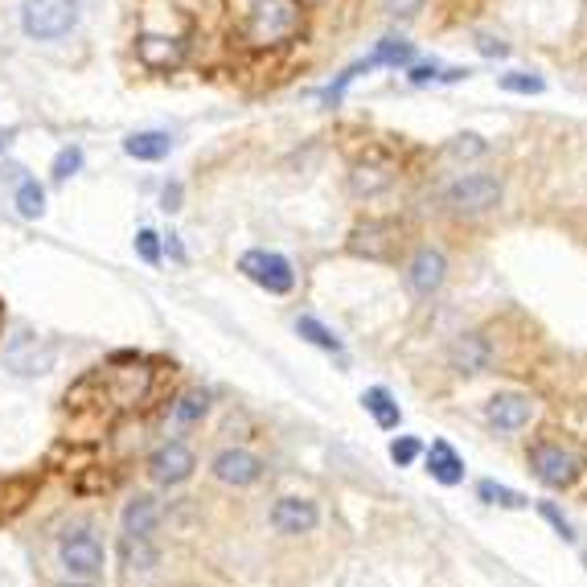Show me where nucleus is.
I'll use <instances>...</instances> for the list:
<instances>
[{"mask_svg":"<svg viewBox=\"0 0 587 587\" xmlns=\"http://www.w3.org/2000/svg\"><path fill=\"white\" fill-rule=\"evenodd\" d=\"M300 29V0H251L247 9V42L276 46Z\"/></svg>","mask_w":587,"mask_h":587,"instance_id":"1","label":"nucleus"},{"mask_svg":"<svg viewBox=\"0 0 587 587\" xmlns=\"http://www.w3.org/2000/svg\"><path fill=\"white\" fill-rule=\"evenodd\" d=\"M501 181L493 173H460L448 189H444V210L456 214V218H481L489 210L501 206Z\"/></svg>","mask_w":587,"mask_h":587,"instance_id":"2","label":"nucleus"},{"mask_svg":"<svg viewBox=\"0 0 587 587\" xmlns=\"http://www.w3.org/2000/svg\"><path fill=\"white\" fill-rule=\"evenodd\" d=\"M78 25V0H25L21 29L33 42H58Z\"/></svg>","mask_w":587,"mask_h":587,"instance_id":"3","label":"nucleus"},{"mask_svg":"<svg viewBox=\"0 0 587 587\" xmlns=\"http://www.w3.org/2000/svg\"><path fill=\"white\" fill-rule=\"evenodd\" d=\"M58 362V345L50 337H37V333H13L5 345V366L21 378H37V374H50Z\"/></svg>","mask_w":587,"mask_h":587,"instance_id":"4","label":"nucleus"},{"mask_svg":"<svg viewBox=\"0 0 587 587\" xmlns=\"http://www.w3.org/2000/svg\"><path fill=\"white\" fill-rule=\"evenodd\" d=\"M58 559L74 579H95L103 571V542L95 538L91 526H74L58 542Z\"/></svg>","mask_w":587,"mask_h":587,"instance_id":"5","label":"nucleus"},{"mask_svg":"<svg viewBox=\"0 0 587 587\" xmlns=\"http://www.w3.org/2000/svg\"><path fill=\"white\" fill-rule=\"evenodd\" d=\"M349 251L362 259H395L403 251V226L390 218H370L362 226H354L349 234Z\"/></svg>","mask_w":587,"mask_h":587,"instance_id":"6","label":"nucleus"},{"mask_svg":"<svg viewBox=\"0 0 587 587\" xmlns=\"http://www.w3.org/2000/svg\"><path fill=\"white\" fill-rule=\"evenodd\" d=\"M239 271H243L247 280H255L259 288H267L271 296H284V292L296 288L292 263H288L284 255H276V251H247V255L239 259Z\"/></svg>","mask_w":587,"mask_h":587,"instance_id":"7","label":"nucleus"},{"mask_svg":"<svg viewBox=\"0 0 587 587\" xmlns=\"http://www.w3.org/2000/svg\"><path fill=\"white\" fill-rule=\"evenodd\" d=\"M395 177H399V165L390 161V156L366 152L362 161L349 165V193H354V198H378V193L395 185Z\"/></svg>","mask_w":587,"mask_h":587,"instance_id":"8","label":"nucleus"},{"mask_svg":"<svg viewBox=\"0 0 587 587\" xmlns=\"http://www.w3.org/2000/svg\"><path fill=\"white\" fill-rule=\"evenodd\" d=\"M530 468L538 473V481H546L551 489H567L579 477V456L567 452L563 444H534L530 448Z\"/></svg>","mask_w":587,"mask_h":587,"instance_id":"9","label":"nucleus"},{"mask_svg":"<svg viewBox=\"0 0 587 587\" xmlns=\"http://www.w3.org/2000/svg\"><path fill=\"white\" fill-rule=\"evenodd\" d=\"M444 280H448V259H444V251L440 247H419L411 255V263H407V288L427 300V296H436L444 288Z\"/></svg>","mask_w":587,"mask_h":587,"instance_id":"10","label":"nucleus"},{"mask_svg":"<svg viewBox=\"0 0 587 587\" xmlns=\"http://www.w3.org/2000/svg\"><path fill=\"white\" fill-rule=\"evenodd\" d=\"M193 468H198V460H193V452L185 444H177V440L161 444L148 460V473H152L156 485H181V481H189Z\"/></svg>","mask_w":587,"mask_h":587,"instance_id":"11","label":"nucleus"},{"mask_svg":"<svg viewBox=\"0 0 587 587\" xmlns=\"http://www.w3.org/2000/svg\"><path fill=\"white\" fill-rule=\"evenodd\" d=\"M214 477L222 485L247 489V485H255L263 477V460L255 452H247V448H226V452L214 456Z\"/></svg>","mask_w":587,"mask_h":587,"instance_id":"12","label":"nucleus"},{"mask_svg":"<svg viewBox=\"0 0 587 587\" xmlns=\"http://www.w3.org/2000/svg\"><path fill=\"white\" fill-rule=\"evenodd\" d=\"M448 362L456 374H485L493 362V345L485 333H460L448 349Z\"/></svg>","mask_w":587,"mask_h":587,"instance_id":"13","label":"nucleus"},{"mask_svg":"<svg viewBox=\"0 0 587 587\" xmlns=\"http://www.w3.org/2000/svg\"><path fill=\"white\" fill-rule=\"evenodd\" d=\"M317 505H312L308 497H280L276 505H271V526H276L280 534L296 538V534H308L312 526H317Z\"/></svg>","mask_w":587,"mask_h":587,"instance_id":"14","label":"nucleus"},{"mask_svg":"<svg viewBox=\"0 0 587 587\" xmlns=\"http://www.w3.org/2000/svg\"><path fill=\"white\" fill-rule=\"evenodd\" d=\"M489 423L497 427V432H522V427L530 423L534 415V403L526 395H514V390H505V395H493L489 407H485Z\"/></svg>","mask_w":587,"mask_h":587,"instance_id":"15","label":"nucleus"},{"mask_svg":"<svg viewBox=\"0 0 587 587\" xmlns=\"http://www.w3.org/2000/svg\"><path fill=\"white\" fill-rule=\"evenodd\" d=\"M136 54H140V62H144L148 70H173V66H181L185 46L177 42V37H156V33H144L140 42H136Z\"/></svg>","mask_w":587,"mask_h":587,"instance_id":"16","label":"nucleus"},{"mask_svg":"<svg viewBox=\"0 0 587 587\" xmlns=\"http://www.w3.org/2000/svg\"><path fill=\"white\" fill-rule=\"evenodd\" d=\"M156 522H161V505L148 493H136L128 505H124V534H136V538H152Z\"/></svg>","mask_w":587,"mask_h":587,"instance_id":"17","label":"nucleus"},{"mask_svg":"<svg viewBox=\"0 0 587 587\" xmlns=\"http://www.w3.org/2000/svg\"><path fill=\"white\" fill-rule=\"evenodd\" d=\"M427 473H432L440 485H460L464 481V460L456 456V448L448 440H436L432 452H427Z\"/></svg>","mask_w":587,"mask_h":587,"instance_id":"18","label":"nucleus"},{"mask_svg":"<svg viewBox=\"0 0 587 587\" xmlns=\"http://www.w3.org/2000/svg\"><path fill=\"white\" fill-rule=\"evenodd\" d=\"M124 152L132 156V161H165V156L173 152V136L169 132H132L124 140Z\"/></svg>","mask_w":587,"mask_h":587,"instance_id":"19","label":"nucleus"},{"mask_svg":"<svg viewBox=\"0 0 587 587\" xmlns=\"http://www.w3.org/2000/svg\"><path fill=\"white\" fill-rule=\"evenodd\" d=\"M362 403H366V411L374 415V423H378V427H386V432H395V427H399L403 411H399V403H395V399H390V390L370 386L366 395H362Z\"/></svg>","mask_w":587,"mask_h":587,"instance_id":"20","label":"nucleus"},{"mask_svg":"<svg viewBox=\"0 0 587 587\" xmlns=\"http://www.w3.org/2000/svg\"><path fill=\"white\" fill-rule=\"evenodd\" d=\"M206 411H210V395H206V390H185V395L177 399V407H173V423L189 427V423H198Z\"/></svg>","mask_w":587,"mask_h":587,"instance_id":"21","label":"nucleus"},{"mask_svg":"<svg viewBox=\"0 0 587 587\" xmlns=\"http://www.w3.org/2000/svg\"><path fill=\"white\" fill-rule=\"evenodd\" d=\"M156 546L148 542V538H136V534H124V563L132 567V571H152L156 567Z\"/></svg>","mask_w":587,"mask_h":587,"instance_id":"22","label":"nucleus"},{"mask_svg":"<svg viewBox=\"0 0 587 587\" xmlns=\"http://www.w3.org/2000/svg\"><path fill=\"white\" fill-rule=\"evenodd\" d=\"M296 333H300L304 341H312L317 349H329V354H341V337H337L333 329H325L317 317H300V321H296Z\"/></svg>","mask_w":587,"mask_h":587,"instance_id":"23","label":"nucleus"},{"mask_svg":"<svg viewBox=\"0 0 587 587\" xmlns=\"http://www.w3.org/2000/svg\"><path fill=\"white\" fill-rule=\"evenodd\" d=\"M411 58H415L411 42H399V37H386V42L370 54V62H374V66H407Z\"/></svg>","mask_w":587,"mask_h":587,"instance_id":"24","label":"nucleus"},{"mask_svg":"<svg viewBox=\"0 0 587 587\" xmlns=\"http://www.w3.org/2000/svg\"><path fill=\"white\" fill-rule=\"evenodd\" d=\"M17 210H21V218H37L46 210V189L37 181H21L17 185Z\"/></svg>","mask_w":587,"mask_h":587,"instance_id":"25","label":"nucleus"},{"mask_svg":"<svg viewBox=\"0 0 587 587\" xmlns=\"http://www.w3.org/2000/svg\"><path fill=\"white\" fill-rule=\"evenodd\" d=\"M477 493H481V501L501 505V510H522V505H526V497H522V493L505 489V485H497V481H481V485H477Z\"/></svg>","mask_w":587,"mask_h":587,"instance_id":"26","label":"nucleus"},{"mask_svg":"<svg viewBox=\"0 0 587 587\" xmlns=\"http://www.w3.org/2000/svg\"><path fill=\"white\" fill-rule=\"evenodd\" d=\"M542 78L538 74H526V70H514V74H501V91H514V95H542Z\"/></svg>","mask_w":587,"mask_h":587,"instance_id":"27","label":"nucleus"},{"mask_svg":"<svg viewBox=\"0 0 587 587\" xmlns=\"http://www.w3.org/2000/svg\"><path fill=\"white\" fill-rule=\"evenodd\" d=\"M78 169H83V148H78V144L62 148V152L54 156V181H58V185H62V181H70Z\"/></svg>","mask_w":587,"mask_h":587,"instance_id":"28","label":"nucleus"},{"mask_svg":"<svg viewBox=\"0 0 587 587\" xmlns=\"http://www.w3.org/2000/svg\"><path fill=\"white\" fill-rule=\"evenodd\" d=\"M481 152H485V140L473 136V132H464L448 144V156H456V161H468V156H481Z\"/></svg>","mask_w":587,"mask_h":587,"instance_id":"29","label":"nucleus"},{"mask_svg":"<svg viewBox=\"0 0 587 587\" xmlns=\"http://www.w3.org/2000/svg\"><path fill=\"white\" fill-rule=\"evenodd\" d=\"M423 5H427V0H382V13H386V17L407 21V17H419Z\"/></svg>","mask_w":587,"mask_h":587,"instance_id":"30","label":"nucleus"},{"mask_svg":"<svg viewBox=\"0 0 587 587\" xmlns=\"http://www.w3.org/2000/svg\"><path fill=\"white\" fill-rule=\"evenodd\" d=\"M136 255H140L144 263H161V239H156L152 230H140V234H136Z\"/></svg>","mask_w":587,"mask_h":587,"instance_id":"31","label":"nucleus"},{"mask_svg":"<svg viewBox=\"0 0 587 587\" xmlns=\"http://www.w3.org/2000/svg\"><path fill=\"white\" fill-rule=\"evenodd\" d=\"M538 510H542V518H546V522H551V526H555V534H559L563 542H575V530H571V522H567V518H563L559 510H555V505H551V501H542V505H538Z\"/></svg>","mask_w":587,"mask_h":587,"instance_id":"32","label":"nucleus"},{"mask_svg":"<svg viewBox=\"0 0 587 587\" xmlns=\"http://www.w3.org/2000/svg\"><path fill=\"white\" fill-rule=\"evenodd\" d=\"M415 456H419V440H411V436L390 444V460H395V464H411Z\"/></svg>","mask_w":587,"mask_h":587,"instance_id":"33","label":"nucleus"},{"mask_svg":"<svg viewBox=\"0 0 587 587\" xmlns=\"http://www.w3.org/2000/svg\"><path fill=\"white\" fill-rule=\"evenodd\" d=\"M477 46H481V54H489V58H505V42H497V37H477Z\"/></svg>","mask_w":587,"mask_h":587,"instance_id":"34","label":"nucleus"},{"mask_svg":"<svg viewBox=\"0 0 587 587\" xmlns=\"http://www.w3.org/2000/svg\"><path fill=\"white\" fill-rule=\"evenodd\" d=\"M161 202H165V210H181V185H177V181H169V185H165Z\"/></svg>","mask_w":587,"mask_h":587,"instance_id":"35","label":"nucleus"},{"mask_svg":"<svg viewBox=\"0 0 587 587\" xmlns=\"http://www.w3.org/2000/svg\"><path fill=\"white\" fill-rule=\"evenodd\" d=\"M432 78H440V74H436V62H432V66H415V70H411V83H432Z\"/></svg>","mask_w":587,"mask_h":587,"instance_id":"36","label":"nucleus"},{"mask_svg":"<svg viewBox=\"0 0 587 587\" xmlns=\"http://www.w3.org/2000/svg\"><path fill=\"white\" fill-rule=\"evenodd\" d=\"M21 173H25L21 165H0V181H25Z\"/></svg>","mask_w":587,"mask_h":587,"instance_id":"37","label":"nucleus"},{"mask_svg":"<svg viewBox=\"0 0 587 587\" xmlns=\"http://www.w3.org/2000/svg\"><path fill=\"white\" fill-rule=\"evenodd\" d=\"M169 255H173V259H185V251H181V243H177V234H169Z\"/></svg>","mask_w":587,"mask_h":587,"instance_id":"38","label":"nucleus"},{"mask_svg":"<svg viewBox=\"0 0 587 587\" xmlns=\"http://www.w3.org/2000/svg\"><path fill=\"white\" fill-rule=\"evenodd\" d=\"M13 144V132H0V148H9Z\"/></svg>","mask_w":587,"mask_h":587,"instance_id":"39","label":"nucleus"},{"mask_svg":"<svg viewBox=\"0 0 587 587\" xmlns=\"http://www.w3.org/2000/svg\"><path fill=\"white\" fill-rule=\"evenodd\" d=\"M62 587H87V583H62Z\"/></svg>","mask_w":587,"mask_h":587,"instance_id":"40","label":"nucleus"},{"mask_svg":"<svg viewBox=\"0 0 587 587\" xmlns=\"http://www.w3.org/2000/svg\"><path fill=\"white\" fill-rule=\"evenodd\" d=\"M583 563H587V555H583Z\"/></svg>","mask_w":587,"mask_h":587,"instance_id":"41","label":"nucleus"}]
</instances>
